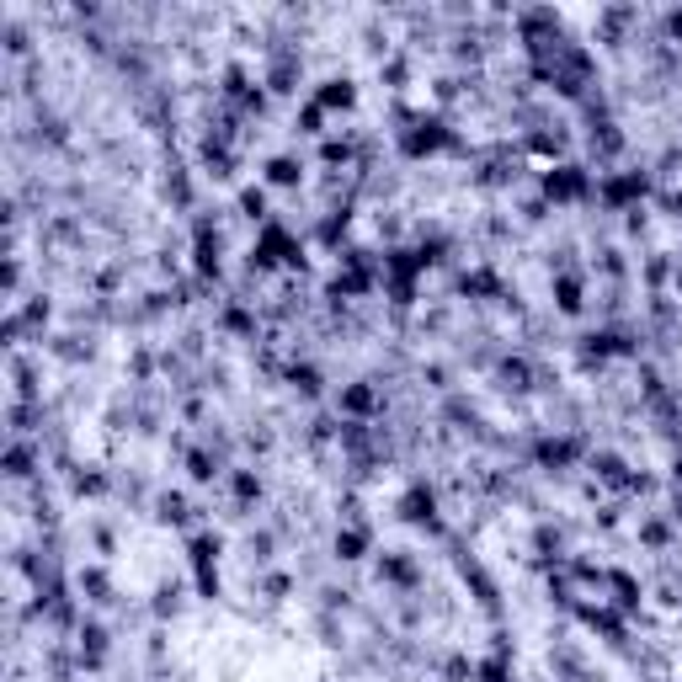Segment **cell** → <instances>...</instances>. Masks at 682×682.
I'll use <instances>...</instances> for the list:
<instances>
[{"instance_id":"obj_1","label":"cell","mask_w":682,"mask_h":682,"mask_svg":"<svg viewBox=\"0 0 682 682\" xmlns=\"http://www.w3.org/2000/svg\"><path fill=\"white\" fill-rule=\"evenodd\" d=\"M293 176H299V165H293V160H272V181H293Z\"/></svg>"}]
</instances>
